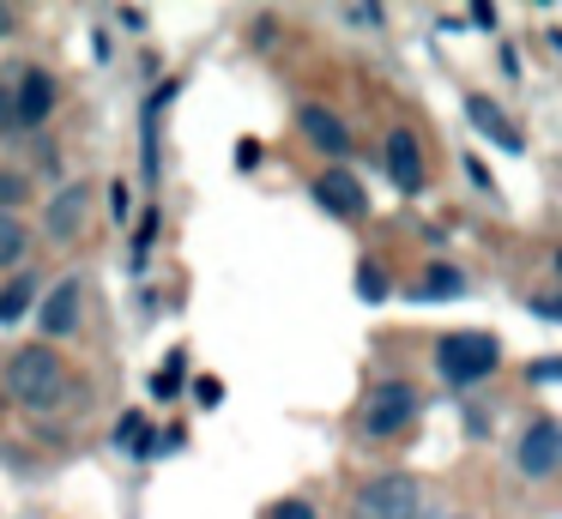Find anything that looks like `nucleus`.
Instances as JSON below:
<instances>
[{"label": "nucleus", "mask_w": 562, "mask_h": 519, "mask_svg": "<svg viewBox=\"0 0 562 519\" xmlns=\"http://www.w3.org/2000/svg\"><path fill=\"white\" fill-rule=\"evenodd\" d=\"M7 393L25 410H55L67 398V362L55 357V345H25L7 362Z\"/></svg>", "instance_id": "f257e3e1"}, {"label": "nucleus", "mask_w": 562, "mask_h": 519, "mask_svg": "<svg viewBox=\"0 0 562 519\" xmlns=\"http://www.w3.org/2000/svg\"><path fill=\"white\" fill-rule=\"evenodd\" d=\"M387 176L400 193H417L424 188V151H417V133L412 127H393L387 133Z\"/></svg>", "instance_id": "9d476101"}, {"label": "nucleus", "mask_w": 562, "mask_h": 519, "mask_svg": "<svg viewBox=\"0 0 562 519\" xmlns=\"http://www.w3.org/2000/svg\"><path fill=\"white\" fill-rule=\"evenodd\" d=\"M25 224H19V217L13 212H0V266H19V260H25Z\"/></svg>", "instance_id": "2eb2a0df"}, {"label": "nucleus", "mask_w": 562, "mask_h": 519, "mask_svg": "<svg viewBox=\"0 0 562 519\" xmlns=\"http://www.w3.org/2000/svg\"><path fill=\"white\" fill-rule=\"evenodd\" d=\"M514 465H520V477H532V483H544L550 471L562 465V429H557V417H532V429L514 441Z\"/></svg>", "instance_id": "39448f33"}, {"label": "nucleus", "mask_w": 562, "mask_h": 519, "mask_svg": "<svg viewBox=\"0 0 562 519\" xmlns=\"http://www.w3.org/2000/svg\"><path fill=\"white\" fill-rule=\"evenodd\" d=\"M176 386H182V350H176L158 374H151V393H158V398H176Z\"/></svg>", "instance_id": "a211bd4d"}, {"label": "nucleus", "mask_w": 562, "mask_h": 519, "mask_svg": "<svg viewBox=\"0 0 562 519\" xmlns=\"http://www.w3.org/2000/svg\"><path fill=\"white\" fill-rule=\"evenodd\" d=\"M357 296H363V302H381V296H387V278H381V266H357Z\"/></svg>", "instance_id": "f3484780"}, {"label": "nucleus", "mask_w": 562, "mask_h": 519, "mask_svg": "<svg viewBox=\"0 0 562 519\" xmlns=\"http://www.w3.org/2000/svg\"><path fill=\"white\" fill-rule=\"evenodd\" d=\"M351 519H424V489L412 477H369L351 501Z\"/></svg>", "instance_id": "20e7f679"}, {"label": "nucleus", "mask_w": 562, "mask_h": 519, "mask_svg": "<svg viewBox=\"0 0 562 519\" xmlns=\"http://www.w3.org/2000/svg\"><path fill=\"white\" fill-rule=\"evenodd\" d=\"M417 410H424V398H417L412 381H375L363 398H357V429L375 435V441H387V435L405 429V422H417Z\"/></svg>", "instance_id": "f03ea898"}, {"label": "nucleus", "mask_w": 562, "mask_h": 519, "mask_svg": "<svg viewBox=\"0 0 562 519\" xmlns=\"http://www.w3.org/2000/svg\"><path fill=\"white\" fill-rule=\"evenodd\" d=\"M79 308H86V290H79V278H61V284L43 296L37 326H43L49 338H67V332H79Z\"/></svg>", "instance_id": "6e6552de"}, {"label": "nucleus", "mask_w": 562, "mask_h": 519, "mask_svg": "<svg viewBox=\"0 0 562 519\" xmlns=\"http://www.w3.org/2000/svg\"><path fill=\"white\" fill-rule=\"evenodd\" d=\"M13 115H19V127H43V121L55 115V79H49L43 67H25V72H19Z\"/></svg>", "instance_id": "0eeeda50"}, {"label": "nucleus", "mask_w": 562, "mask_h": 519, "mask_svg": "<svg viewBox=\"0 0 562 519\" xmlns=\"http://www.w3.org/2000/svg\"><path fill=\"white\" fill-rule=\"evenodd\" d=\"M31 308H37V272H13L0 284V326H19Z\"/></svg>", "instance_id": "4468645a"}, {"label": "nucleus", "mask_w": 562, "mask_h": 519, "mask_svg": "<svg viewBox=\"0 0 562 519\" xmlns=\"http://www.w3.org/2000/svg\"><path fill=\"white\" fill-rule=\"evenodd\" d=\"M436 369L448 386H472V381H484V374L502 369V345L490 332H448L436 345Z\"/></svg>", "instance_id": "7ed1b4c3"}, {"label": "nucleus", "mask_w": 562, "mask_h": 519, "mask_svg": "<svg viewBox=\"0 0 562 519\" xmlns=\"http://www.w3.org/2000/svg\"><path fill=\"white\" fill-rule=\"evenodd\" d=\"M465 121H472V127L484 133L490 145H502V151H526V133L514 127V115L496 103V97H484V91H465Z\"/></svg>", "instance_id": "423d86ee"}, {"label": "nucleus", "mask_w": 562, "mask_h": 519, "mask_svg": "<svg viewBox=\"0 0 562 519\" xmlns=\"http://www.w3.org/2000/svg\"><path fill=\"white\" fill-rule=\"evenodd\" d=\"M272 519H315V507H308L303 495H291V501H279V507H272Z\"/></svg>", "instance_id": "aec40b11"}, {"label": "nucleus", "mask_w": 562, "mask_h": 519, "mask_svg": "<svg viewBox=\"0 0 562 519\" xmlns=\"http://www.w3.org/2000/svg\"><path fill=\"white\" fill-rule=\"evenodd\" d=\"M557 374H562L557 357H538V362H532V381H557Z\"/></svg>", "instance_id": "4be33fe9"}, {"label": "nucleus", "mask_w": 562, "mask_h": 519, "mask_svg": "<svg viewBox=\"0 0 562 519\" xmlns=\"http://www.w3.org/2000/svg\"><path fill=\"white\" fill-rule=\"evenodd\" d=\"M453 296H465V272H460V266H448V260L424 266V278H417V290H412V302H453Z\"/></svg>", "instance_id": "ddd939ff"}, {"label": "nucleus", "mask_w": 562, "mask_h": 519, "mask_svg": "<svg viewBox=\"0 0 562 519\" xmlns=\"http://www.w3.org/2000/svg\"><path fill=\"white\" fill-rule=\"evenodd\" d=\"M296 127H303L308 145H321L327 157H345V151H351V133H345V121L333 115V109H321V103H308L303 115H296Z\"/></svg>", "instance_id": "f8f14e48"}, {"label": "nucleus", "mask_w": 562, "mask_h": 519, "mask_svg": "<svg viewBox=\"0 0 562 519\" xmlns=\"http://www.w3.org/2000/svg\"><path fill=\"white\" fill-rule=\"evenodd\" d=\"M110 205H115V217L127 224V181H115V188H110Z\"/></svg>", "instance_id": "b1692460"}, {"label": "nucleus", "mask_w": 562, "mask_h": 519, "mask_svg": "<svg viewBox=\"0 0 562 519\" xmlns=\"http://www.w3.org/2000/svg\"><path fill=\"white\" fill-rule=\"evenodd\" d=\"M315 200L327 205L333 217H363L369 212V193H363V181H357L351 169H327V176H315Z\"/></svg>", "instance_id": "1a4fd4ad"}, {"label": "nucleus", "mask_w": 562, "mask_h": 519, "mask_svg": "<svg viewBox=\"0 0 562 519\" xmlns=\"http://www.w3.org/2000/svg\"><path fill=\"white\" fill-rule=\"evenodd\" d=\"M115 441H122V447H134V453H146V417H139V410H127V417H122V429H115Z\"/></svg>", "instance_id": "6ab92c4d"}, {"label": "nucleus", "mask_w": 562, "mask_h": 519, "mask_svg": "<svg viewBox=\"0 0 562 519\" xmlns=\"http://www.w3.org/2000/svg\"><path fill=\"white\" fill-rule=\"evenodd\" d=\"M31 200V176H19V169H0V212H13V205Z\"/></svg>", "instance_id": "dca6fc26"}, {"label": "nucleus", "mask_w": 562, "mask_h": 519, "mask_svg": "<svg viewBox=\"0 0 562 519\" xmlns=\"http://www.w3.org/2000/svg\"><path fill=\"white\" fill-rule=\"evenodd\" d=\"M19 133V115H13V97L0 91V139H13Z\"/></svg>", "instance_id": "412c9836"}, {"label": "nucleus", "mask_w": 562, "mask_h": 519, "mask_svg": "<svg viewBox=\"0 0 562 519\" xmlns=\"http://www.w3.org/2000/svg\"><path fill=\"white\" fill-rule=\"evenodd\" d=\"M19 31V12L13 7H0V36H13Z\"/></svg>", "instance_id": "393cba45"}, {"label": "nucleus", "mask_w": 562, "mask_h": 519, "mask_svg": "<svg viewBox=\"0 0 562 519\" xmlns=\"http://www.w3.org/2000/svg\"><path fill=\"white\" fill-rule=\"evenodd\" d=\"M345 19L351 24H381V7H345Z\"/></svg>", "instance_id": "5701e85b"}, {"label": "nucleus", "mask_w": 562, "mask_h": 519, "mask_svg": "<svg viewBox=\"0 0 562 519\" xmlns=\"http://www.w3.org/2000/svg\"><path fill=\"white\" fill-rule=\"evenodd\" d=\"M79 224H86V181H67V188L49 200V212H43V236H49V241H74Z\"/></svg>", "instance_id": "9b49d317"}]
</instances>
